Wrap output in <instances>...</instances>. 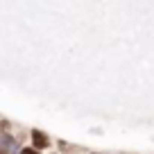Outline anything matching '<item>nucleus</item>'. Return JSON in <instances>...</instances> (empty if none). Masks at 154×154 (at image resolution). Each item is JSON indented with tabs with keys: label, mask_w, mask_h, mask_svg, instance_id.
<instances>
[{
	"label": "nucleus",
	"mask_w": 154,
	"mask_h": 154,
	"mask_svg": "<svg viewBox=\"0 0 154 154\" xmlns=\"http://www.w3.org/2000/svg\"><path fill=\"white\" fill-rule=\"evenodd\" d=\"M29 147H34V149H38V152H48V149H52V145H54V140L50 138V134L48 131H43V129H38V127H32L29 129Z\"/></svg>",
	"instance_id": "1"
},
{
	"label": "nucleus",
	"mask_w": 154,
	"mask_h": 154,
	"mask_svg": "<svg viewBox=\"0 0 154 154\" xmlns=\"http://www.w3.org/2000/svg\"><path fill=\"white\" fill-rule=\"evenodd\" d=\"M20 138L14 131H0V154H20Z\"/></svg>",
	"instance_id": "2"
},
{
	"label": "nucleus",
	"mask_w": 154,
	"mask_h": 154,
	"mask_svg": "<svg viewBox=\"0 0 154 154\" xmlns=\"http://www.w3.org/2000/svg\"><path fill=\"white\" fill-rule=\"evenodd\" d=\"M75 152H77V147H72L68 140L57 138V154H75Z\"/></svg>",
	"instance_id": "3"
},
{
	"label": "nucleus",
	"mask_w": 154,
	"mask_h": 154,
	"mask_svg": "<svg viewBox=\"0 0 154 154\" xmlns=\"http://www.w3.org/2000/svg\"><path fill=\"white\" fill-rule=\"evenodd\" d=\"M0 131H14V122L9 118H0Z\"/></svg>",
	"instance_id": "4"
},
{
	"label": "nucleus",
	"mask_w": 154,
	"mask_h": 154,
	"mask_svg": "<svg viewBox=\"0 0 154 154\" xmlns=\"http://www.w3.org/2000/svg\"><path fill=\"white\" fill-rule=\"evenodd\" d=\"M20 154H43V152H38V149L29 147V145H23V147H20Z\"/></svg>",
	"instance_id": "5"
},
{
	"label": "nucleus",
	"mask_w": 154,
	"mask_h": 154,
	"mask_svg": "<svg viewBox=\"0 0 154 154\" xmlns=\"http://www.w3.org/2000/svg\"><path fill=\"white\" fill-rule=\"evenodd\" d=\"M88 154H106V152H100V149H91Z\"/></svg>",
	"instance_id": "6"
},
{
	"label": "nucleus",
	"mask_w": 154,
	"mask_h": 154,
	"mask_svg": "<svg viewBox=\"0 0 154 154\" xmlns=\"http://www.w3.org/2000/svg\"><path fill=\"white\" fill-rule=\"evenodd\" d=\"M50 154H57V152H50Z\"/></svg>",
	"instance_id": "7"
},
{
	"label": "nucleus",
	"mask_w": 154,
	"mask_h": 154,
	"mask_svg": "<svg viewBox=\"0 0 154 154\" xmlns=\"http://www.w3.org/2000/svg\"><path fill=\"white\" fill-rule=\"evenodd\" d=\"M75 154H77V152H75Z\"/></svg>",
	"instance_id": "8"
}]
</instances>
